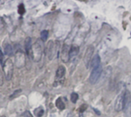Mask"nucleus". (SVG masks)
<instances>
[{"instance_id":"nucleus-1","label":"nucleus","mask_w":131,"mask_h":117,"mask_svg":"<svg viewBox=\"0 0 131 117\" xmlns=\"http://www.w3.org/2000/svg\"><path fill=\"white\" fill-rule=\"evenodd\" d=\"M43 43L41 40H37L36 42L32 45V48L30 53H29V57H32V59L35 61H39L41 59L42 53H43Z\"/></svg>"},{"instance_id":"nucleus-12","label":"nucleus","mask_w":131,"mask_h":117,"mask_svg":"<svg viewBox=\"0 0 131 117\" xmlns=\"http://www.w3.org/2000/svg\"><path fill=\"white\" fill-rule=\"evenodd\" d=\"M55 105H56V106L58 107V109H59L60 110H65V103H64V102L62 101V99H61V98L57 99L56 102H55Z\"/></svg>"},{"instance_id":"nucleus-3","label":"nucleus","mask_w":131,"mask_h":117,"mask_svg":"<svg viewBox=\"0 0 131 117\" xmlns=\"http://www.w3.org/2000/svg\"><path fill=\"white\" fill-rule=\"evenodd\" d=\"M102 73V67L100 65L98 68H93L92 72L90 75V78H89V81L91 84H95V83L98 81L99 78Z\"/></svg>"},{"instance_id":"nucleus-11","label":"nucleus","mask_w":131,"mask_h":117,"mask_svg":"<svg viewBox=\"0 0 131 117\" xmlns=\"http://www.w3.org/2000/svg\"><path fill=\"white\" fill-rule=\"evenodd\" d=\"M25 50H26L27 53L29 54L32 48V38L31 37H28L26 39H25Z\"/></svg>"},{"instance_id":"nucleus-9","label":"nucleus","mask_w":131,"mask_h":117,"mask_svg":"<svg viewBox=\"0 0 131 117\" xmlns=\"http://www.w3.org/2000/svg\"><path fill=\"white\" fill-rule=\"evenodd\" d=\"M65 72H66V69L64 66H59L58 68L57 69V71H56V77L60 79V78H62L63 77L65 76Z\"/></svg>"},{"instance_id":"nucleus-14","label":"nucleus","mask_w":131,"mask_h":117,"mask_svg":"<svg viewBox=\"0 0 131 117\" xmlns=\"http://www.w3.org/2000/svg\"><path fill=\"white\" fill-rule=\"evenodd\" d=\"M5 53L7 55H12L13 54V50H12V47L9 44H7L5 45Z\"/></svg>"},{"instance_id":"nucleus-22","label":"nucleus","mask_w":131,"mask_h":117,"mask_svg":"<svg viewBox=\"0 0 131 117\" xmlns=\"http://www.w3.org/2000/svg\"><path fill=\"white\" fill-rule=\"evenodd\" d=\"M3 60H4V55L2 54L1 48H0V64H3Z\"/></svg>"},{"instance_id":"nucleus-24","label":"nucleus","mask_w":131,"mask_h":117,"mask_svg":"<svg viewBox=\"0 0 131 117\" xmlns=\"http://www.w3.org/2000/svg\"><path fill=\"white\" fill-rule=\"evenodd\" d=\"M129 113H130V117H131V102L129 104Z\"/></svg>"},{"instance_id":"nucleus-21","label":"nucleus","mask_w":131,"mask_h":117,"mask_svg":"<svg viewBox=\"0 0 131 117\" xmlns=\"http://www.w3.org/2000/svg\"><path fill=\"white\" fill-rule=\"evenodd\" d=\"M3 83H4V77L1 71V69H0V86H2Z\"/></svg>"},{"instance_id":"nucleus-7","label":"nucleus","mask_w":131,"mask_h":117,"mask_svg":"<svg viewBox=\"0 0 131 117\" xmlns=\"http://www.w3.org/2000/svg\"><path fill=\"white\" fill-rule=\"evenodd\" d=\"M124 109V99H123V94L120 95L117 97L116 103H115V110L120 112Z\"/></svg>"},{"instance_id":"nucleus-23","label":"nucleus","mask_w":131,"mask_h":117,"mask_svg":"<svg viewBox=\"0 0 131 117\" xmlns=\"http://www.w3.org/2000/svg\"><path fill=\"white\" fill-rule=\"evenodd\" d=\"M21 92H22V90H16L15 93L12 94V95H11V97H10V99H13V98H15V95H16V93H21Z\"/></svg>"},{"instance_id":"nucleus-16","label":"nucleus","mask_w":131,"mask_h":117,"mask_svg":"<svg viewBox=\"0 0 131 117\" xmlns=\"http://www.w3.org/2000/svg\"><path fill=\"white\" fill-rule=\"evenodd\" d=\"M48 37V31L44 30L41 32V40L43 41H47Z\"/></svg>"},{"instance_id":"nucleus-10","label":"nucleus","mask_w":131,"mask_h":117,"mask_svg":"<svg viewBox=\"0 0 131 117\" xmlns=\"http://www.w3.org/2000/svg\"><path fill=\"white\" fill-rule=\"evenodd\" d=\"M100 64V57L98 55V54H95L94 57H93L92 61H91V66L93 67V68H98L99 67Z\"/></svg>"},{"instance_id":"nucleus-8","label":"nucleus","mask_w":131,"mask_h":117,"mask_svg":"<svg viewBox=\"0 0 131 117\" xmlns=\"http://www.w3.org/2000/svg\"><path fill=\"white\" fill-rule=\"evenodd\" d=\"M123 99H124V109L126 108L130 100V93L128 90H125L123 93Z\"/></svg>"},{"instance_id":"nucleus-17","label":"nucleus","mask_w":131,"mask_h":117,"mask_svg":"<svg viewBox=\"0 0 131 117\" xmlns=\"http://www.w3.org/2000/svg\"><path fill=\"white\" fill-rule=\"evenodd\" d=\"M78 99V93H71V102H72L73 103H75L76 102H77Z\"/></svg>"},{"instance_id":"nucleus-2","label":"nucleus","mask_w":131,"mask_h":117,"mask_svg":"<svg viewBox=\"0 0 131 117\" xmlns=\"http://www.w3.org/2000/svg\"><path fill=\"white\" fill-rule=\"evenodd\" d=\"M4 69V73L6 75V79L7 80H10L12 77V74H13V70H14V64L12 61L8 58L6 61V63L4 64L3 66Z\"/></svg>"},{"instance_id":"nucleus-20","label":"nucleus","mask_w":131,"mask_h":117,"mask_svg":"<svg viewBox=\"0 0 131 117\" xmlns=\"http://www.w3.org/2000/svg\"><path fill=\"white\" fill-rule=\"evenodd\" d=\"M21 117H33V116H32V115L31 114V112H30L25 111V112H23V113L22 114Z\"/></svg>"},{"instance_id":"nucleus-5","label":"nucleus","mask_w":131,"mask_h":117,"mask_svg":"<svg viewBox=\"0 0 131 117\" xmlns=\"http://www.w3.org/2000/svg\"><path fill=\"white\" fill-rule=\"evenodd\" d=\"M61 60L64 62H67L70 58V48L67 44H64L61 50Z\"/></svg>"},{"instance_id":"nucleus-13","label":"nucleus","mask_w":131,"mask_h":117,"mask_svg":"<svg viewBox=\"0 0 131 117\" xmlns=\"http://www.w3.org/2000/svg\"><path fill=\"white\" fill-rule=\"evenodd\" d=\"M44 109L43 107H39V108H37L36 110H35V111H34V113H35V115L37 116V117H41L42 116H43L44 114Z\"/></svg>"},{"instance_id":"nucleus-4","label":"nucleus","mask_w":131,"mask_h":117,"mask_svg":"<svg viewBox=\"0 0 131 117\" xmlns=\"http://www.w3.org/2000/svg\"><path fill=\"white\" fill-rule=\"evenodd\" d=\"M25 55L22 52L19 51L15 54V65L18 68H22L25 65Z\"/></svg>"},{"instance_id":"nucleus-19","label":"nucleus","mask_w":131,"mask_h":117,"mask_svg":"<svg viewBox=\"0 0 131 117\" xmlns=\"http://www.w3.org/2000/svg\"><path fill=\"white\" fill-rule=\"evenodd\" d=\"M18 12L20 15H23L25 12V6L23 4H20L19 8H18Z\"/></svg>"},{"instance_id":"nucleus-15","label":"nucleus","mask_w":131,"mask_h":117,"mask_svg":"<svg viewBox=\"0 0 131 117\" xmlns=\"http://www.w3.org/2000/svg\"><path fill=\"white\" fill-rule=\"evenodd\" d=\"M78 51H79V48L78 47H74V46H72V47L70 48V57L77 55Z\"/></svg>"},{"instance_id":"nucleus-18","label":"nucleus","mask_w":131,"mask_h":117,"mask_svg":"<svg viewBox=\"0 0 131 117\" xmlns=\"http://www.w3.org/2000/svg\"><path fill=\"white\" fill-rule=\"evenodd\" d=\"M87 51H88V52H89V55H88L87 54H86V57H85V63H86V64H87V61H89L91 60V57L92 56V53H93V49L91 48L90 50H87Z\"/></svg>"},{"instance_id":"nucleus-6","label":"nucleus","mask_w":131,"mask_h":117,"mask_svg":"<svg viewBox=\"0 0 131 117\" xmlns=\"http://www.w3.org/2000/svg\"><path fill=\"white\" fill-rule=\"evenodd\" d=\"M54 52H55V48H54V42L52 41H50L47 45V55L49 60H52L53 58Z\"/></svg>"}]
</instances>
